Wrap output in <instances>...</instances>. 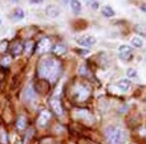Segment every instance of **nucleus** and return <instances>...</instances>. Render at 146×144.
<instances>
[{
    "instance_id": "ddd939ff",
    "label": "nucleus",
    "mask_w": 146,
    "mask_h": 144,
    "mask_svg": "<svg viewBox=\"0 0 146 144\" xmlns=\"http://www.w3.org/2000/svg\"><path fill=\"white\" fill-rule=\"evenodd\" d=\"M25 127H27V119L24 116H20L17 119V122H16V128L19 130V131H23Z\"/></svg>"
},
{
    "instance_id": "f8f14e48",
    "label": "nucleus",
    "mask_w": 146,
    "mask_h": 144,
    "mask_svg": "<svg viewBox=\"0 0 146 144\" xmlns=\"http://www.w3.org/2000/svg\"><path fill=\"white\" fill-rule=\"evenodd\" d=\"M117 87H118L121 91H127L129 89H130V81H129V80H121V81H118Z\"/></svg>"
},
{
    "instance_id": "393cba45",
    "label": "nucleus",
    "mask_w": 146,
    "mask_h": 144,
    "mask_svg": "<svg viewBox=\"0 0 146 144\" xmlns=\"http://www.w3.org/2000/svg\"><path fill=\"white\" fill-rule=\"evenodd\" d=\"M141 9H142V11L146 13V4H142V5H141Z\"/></svg>"
},
{
    "instance_id": "b1692460",
    "label": "nucleus",
    "mask_w": 146,
    "mask_h": 144,
    "mask_svg": "<svg viewBox=\"0 0 146 144\" xmlns=\"http://www.w3.org/2000/svg\"><path fill=\"white\" fill-rule=\"evenodd\" d=\"M42 0H29V3H32V4H38V3H41Z\"/></svg>"
},
{
    "instance_id": "dca6fc26",
    "label": "nucleus",
    "mask_w": 146,
    "mask_h": 144,
    "mask_svg": "<svg viewBox=\"0 0 146 144\" xmlns=\"http://www.w3.org/2000/svg\"><path fill=\"white\" fill-rule=\"evenodd\" d=\"M102 15L106 16V17H113V16L115 15V12L113 11V8L109 7V5H105L104 8H102Z\"/></svg>"
},
{
    "instance_id": "f257e3e1",
    "label": "nucleus",
    "mask_w": 146,
    "mask_h": 144,
    "mask_svg": "<svg viewBox=\"0 0 146 144\" xmlns=\"http://www.w3.org/2000/svg\"><path fill=\"white\" fill-rule=\"evenodd\" d=\"M37 72L41 78L54 82L61 74V65L57 60H54L52 57H44L38 61Z\"/></svg>"
},
{
    "instance_id": "1a4fd4ad",
    "label": "nucleus",
    "mask_w": 146,
    "mask_h": 144,
    "mask_svg": "<svg viewBox=\"0 0 146 144\" xmlns=\"http://www.w3.org/2000/svg\"><path fill=\"white\" fill-rule=\"evenodd\" d=\"M119 56H121V58L129 60L131 57V48L127 45H121L119 46Z\"/></svg>"
},
{
    "instance_id": "f03ea898",
    "label": "nucleus",
    "mask_w": 146,
    "mask_h": 144,
    "mask_svg": "<svg viewBox=\"0 0 146 144\" xmlns=\"http://www.w3.org/2000/svg\"><path fill=\"white\" fill-rule=\"evenodd\" d=\"M105 136L109 144H123L127 139V133L121 127H108L105 130Z\"/></svg>"
},
{
    "instance_id": "a878e982",
    "label": "nucleus",
    "mask_w": 146,
    "mask_h": 144,
    "mask_svg": "<svg viewBox=\"0 0 146 144\" xmlns=\"http://www.w3.org/2000/svg\"><path fill=\"white\" fill-rule=\"evenodd\" d=\"M0 24H1V20H0Z\"/></svg>"
},
{
    "instance_id": "9b49d317",
    "label": "nucleus",
    "mask_w": 146,
    "mask_h": 144,
    "mask_svg": "<svg viewBox=\"0 0 146 144\" xmlns=\"http://www.w3.org/2000/svg\"><path fill=\"white\" fill-rule=\"evenodd\" d=\"M11 50H12V54L13 56H20L21 54V52H23V44L21 42H15L13 45H12V48H11Z\"/></svg>"
},
{
    "instance_id": "6e6552de",
    "label": "nucleus",
    "mask_w": 146,
    "mask_h": 144,
    "mask_svg": "<svg viewBox=\"0 0 146 144\" xmlns=\"http://www.w3.org/2000/svg\"><path fill=\"white\" fill-rule=\"evenodd\" d=\"M45 12H46V16H49V17H57L58 15H60V8L57 7V5H53V4H50V5H48L46 7V9H45Z\"/></svg>"
},
{
    "instance_id": "f3484780",
    "label": "nucleus",
    "mask_w": 146,
    "mask_h": 144,
    "mask_svg": "<svg viewBox=\"0 0 146 144\" xmlns=\"http://www.w3.org/2000/svg\"><path fill=\"white\" fill-rule=\"evenodd\" d=\"M131 45L135 46V48H142L143 46V40L139 36H135V37L131 38Z\"/></svg>"
},
{
    "instance_id": "423d86ee",
    "label": "nucleus",
    "mask_w": 146,
    "mask_h": 144,
    "mask_svg": "<svg viewBox=\"0 0 146 144\" xmlns=\"http://www.w3.org/2000/svg\"><path fill=\"white\" fill-rule=\"evenodd\" d=\"M49 103H50V107H52V110H53L56 114H57V115H61V114H62V106H61V102H60V99H58V98H50Z\"/></svg>"
},
{
    "instance_id": "9d476101",
    "label": "nucleus",
    "mask_w": 146,
    "mask_h": 144,
    "mask_svg": "<svg viewBox=\"0 0 146 144\" xmlns=\"http://www.w3.org/2000/svg\"><path fill=\"white\" fill-rule=\"evenodd\" d=\"M52 52H53V54H56V56H62V54H65V52H66V46L62 45V44H56V45L52 46Z\"/></svg>"
},
{
    "instance_id": "20e7f679",
    "label": "nucleus",
    "mask_w": 146,
    "mask_h": 144,
    "mask_svg": "<svg viewBox=\"0 0 146 144\" xmlns=\"http://www.w3.org/2000/svg\"><path fill=\"white\" fill-rule=\"evenodd\" d=\"M52 49V42L48 37H44L40 40V42L37 44V53L38 54H45Z\"/></svg>"
},
{
    "instance_id": "2eb2a0df",
    "label": "nucleus",
    "mask_w": 146,
    "mask_h": 144,
    "mask_svg": "<svg viewBox=\"0 0 146 144\" xmlns=\"http://www.w3.org/2000/svg\"><path fill=\"white\" fill-rule=\"evenodd\" d=\"M24 46H25V49H24L25 54L31 56L32 52H33V48H35V44H33V41H29V40H28V41L24 44Z\"/></svg>"
},
{
    "instance_id": "412c9836",
    "label": "nucleus",
    "mask_w": 146,
    "mask_h": 144,
    "mask_svg": "<svg viewBox=\"0 0 146 144\" xmlns=\"http://www.w3.org/2000/svg\"><path fill=\"white\" fill-rule=\"evenodd\" d=\"M7 48H8V41L7 40H3V41L0 42V53H4Z\"/></svg>"
},
{
    "instance_id": "a211bd4d",
    "label": "nucleus",
    "mask_w": 146,
    "mask_h": 144,
    "mask_svg": "<svg viewBox=\"0 0 146 144\" xmlns=\"http://www.w3.org/2000/svg\"><path fill=\"white\" fill-rule=\"evenodd\" d=\"M24 17V11L23 9H16L15 12H13V15H12V19L13 20H20Z\"/></svg>"
},
{
    "instance_id": "6ab92c4d",
    "label": "nucleus",
    "mask_w": 146,
    "mask_h": 144,
    "mask_svg": "<svg viewBox=\"0 0 146 144\" xmlns=\"http://www.w3.org/2000/svg\"><path fill=\"white\" fill-rule=\"evenodd\" d=\"M135 30H137V33L142 34V36H146V27H145V25H142V24L135 25Z\"/></svg>"
},
{
    "instance_id": "7ed1b4c3",
    "label": "nucleus",
    "mask_w": 146,
    "mask_h": 144,
    "mask_svg": "<svg viewBox=\"0 0 146 144\" xmlns=\"http://www.w3.org/2000/svg\"><path fill=\"white\" fill-rule=\"evenodd\" d=\"M90 94V89L88 86H85V85H78V86L74 89V97L78 102H84L86 101Z\"/></svg>"
},
{
    "instance_id": "5701e85b",
    "label": "nucleus",
    "mask_w": 146,
    "mask_h": 144,
    "mask_svg": "<svg viewBox=\"0 0 146 144\" xmlns=\"http://www.w3.org/2000/svg\"><path fill=\"white\" fill-rule=\"evenodd\" d=\"M89 4H90V7H92L93 9H97V8H98V3H97L96 0H90Z\"/></svg>"
},
{
    "instance_id": "4be33fe9",
    "label": "nucleus",
    "mask_w": 146,
    "mask_h": 144,
    "mask_svg": "<svg viewBox=\"0 0 146 144\" xmlns=\"http://www.w3.org/2000/svg\"><path fill=\"white\" fill-rule=\"evenodd\" d=\"M127 76L130 77V78H135L137 77V72H135L134 69H127Z\"/></svg>"
},
{
    "instance_id": "39448f33",
    "label": "nucleus",
    "mask_w": 146,
    "mask_h": 144,
    "mask_svg": "<svg viewBox=\"0 0 146 144\" xmlns=\"http://www.w3.org/2000/svg\"><path fill=\"white\" fill-rule=\"evenodd\" d=\"M77 42H78L81 46L90 48L92 45H94V44H96L97 40H96V37H93V36H81V37L77 38Z\"/></svg>"
},
{
    "instance_id": "4468645a",
    "label": "nucleus",
    "mask_w": 146,
    "mask_h": 144,
    "mask_svg": "<svg viewBox=\"0 0 146 144\" xmlns=\"http://www.w3.org/2000/svg\"><path fill=\"white\" fill-rule=\"evenodd\" d=\"M70 8L74 13H78L81 11V1L80 0H70Z\"/></svg>"
},
{
    "instance_id": "aec40b11",
    "label": "nucleus",
    "mask_w": 146,
    "mask_h": 144,
    "mask_svg": "<svg viewBox=\"0 0 146 144\" xmlns=\"http://www.w3.org/2000/svg\"><path fill=\"white\" fill-rule=\"evenodd\" d=\"M0 64L3 65L4 68H8L9 65H11V58H9V56H5V57H3V60H1V62Z\"/></svg>"
},
{
    "instance_id": "0eeeda50",
    "label": "nucleus",
    "mask_w": 146,
    "mask_h": 144,
    "mask_svg": "<svg viewBox=\"0 0 146 144\" xmlns=\"http://www.w3.org/2000/svg\"><path fill=\"white\" fill-rule=\"evenodd\" d=\"M50 119V112L49 111H41V114H40V116H38V120H37V124L38 127H45L46 123L49 122Z\"/></svg>"
}]
</instances>
